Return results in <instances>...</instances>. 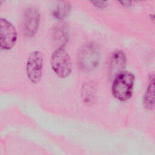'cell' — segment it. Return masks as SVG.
<instances>
[{
  "instance_id": "obj_4",
  "label": "cell",
  "mask_w": 155,
  "mask_h": 155,
  "mask_svg": "<svg viewBox=\"0 0 155 155\" xmlns=\"http://www.w3.org/2000/svg\"><path fill=\"white\" fill-rule=\"evenodd\" d=\"M41 21V15L38 8L30 5L23 11L21 18L22 33L27 37H33L38 32Z\"/></svg>"
},
{
  "instance_id": "obj_11",
  "label": "cell",
  "mask_w": 155,
  "mask_h": 155,
  "mask_svg": "<svg viewBox=\"0 0 155 155\" xmlns=\"http://www.w3.org/2000/svg\"><path fill=\"white\" fill-rule=\"evenodd\" d=\"M91 4H93V5L96 6L97 8H104L107 6V1H92Z\"/></svg>"
},
{
  "instance_id": "obj_8",
  "label": "cell",
  "mask_w": 155,
  "mask_h": 155,
  "mask_svg": "<svg viewBox=\"0 0 155 155\" xmlns=\"http://www.w3.org/2000/svg\"><path fill=\"white\" fill-rule=\"evenodd\" d=\"M53 38L59 47H64L68 40V31L64 25L59 24L53 31Z\"/></svg>"
},
{
  "instance_id": "obj_1",
  "label": "cell",
  "mask_w": 155,
  "mask_h": 155,
  "mask_svg": "<svg viewBox=\"0 0 155 155\" xmlns=\"http://www.w3.org/2000/svg\"><path fill=\"white\" fill-rule=\"evenodd\" d=\"M135 77L134 74L127 71L118 74L113 79L111 92L113 96L119 101H127L133 94Z\"/></svg>"
},
{
  "instance_id": "obj_5",
  "label": "cell",
  "mask_w": 155,
  "mask_h": 155,
  "mask_svg": "<svg viewBox=\"0 0 155 155\" xmlns=\"http://www.w3.org/2000/svg\"><path fill=\"white\" fill-rule=\"evenodd\" d=\"M43 54L39 50L30 53L26 62V74L32 83H38L41 79L43 69Z\"/></svg>"
},
{
  "instance_id": "obj_9",
  "label": "cell",
  "mask_w": 155,
  "mask_h": 155,
  "mask_svg": "<svg viewBox=\"0 0 155 155\" xmlns=\"http://www.w3.org/2000/svg\"><path fill=\"white\" fill-rule=\"evenodd\" d=\"M71 6L69 2L61 1L56 5L53 10V16L57 19H64L70 14Z\"/></svg>"
},
{
  "instance_id": "obj_3",
  "label": "cell",
  "mask_w": 155,
  "mask_h": 155,
  "mask_svg": "<svg viewBox=\"0 0 155 155\" xmlns=\"http://www.w3.org/2000/svg\"><path fill=\"white\" fill-rule=\"evenodd\" d=\"M50 63L53 72L59 78H65L71 74V61L64 47H58L53 51Z\"/></svg>"
},
{
  "instance_id": "obj_7",
  "label": "cell",
  "mask_w": 155,
  "mask_h": 155,
  "mask_svg": "<svg viewBox=\"0 0 155 155\" xmlns=\"http://www.w3.org/2000/svg\"><path fill=\"white\" fill-rule=\"evenodd\" d=\"M127 65V56L120 50L114 51L110 55L108 61V72L109 78L113 79L116 76L124 71Z\"/></svg>"
},
{
  "instance_id": "obj_6",
  "label": "cell",
  "mask_w": 155,
  "mask_h": 155,
  "mask_svg": "<svg viewBox=\"0 0 155 155\" xmlns=\"http://www.w3.org/2000/svg\"><path fill=\"white\" fill-rule=\"evenodd\" d=\"M18 39L15 26L7 19L0 18V48L8 50L13 47Z\"/></svg>"
},
{
  "instance_id": "obj_10",
  "label": "cell",
  "mask_w": 155,
  "mask_h": 155,
  "mask_svg": "<svg viewBox=\"0 0 155 155\" xmlns=\"http://www.w3.org/2000/svg\"><path fill=\"white\" fill-rule=\"evenodd\" d=\"M154 78L149 82L143 96V105L148 110H153L154 106Z\"/></svg>"
},
{
  "instance_id": "obj_2",
  "label": "cell",
  "mask_w": 155,
  "mask_h": 155,
  "mask_svg": "<svg viewBox=\"0 0 155 155\" xmlns=\"http://www.w3.org/2000/svg\"><path fill=\"white\" fill-rule=\"evenodd\" d=\"M101 55V49L97 44L93 42L85 44L80 49L77 57L79 69L87 72L93 71L99 64Z\"/></svg>"
}]
</instances>
